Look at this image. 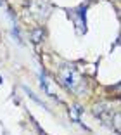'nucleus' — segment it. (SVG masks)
<instances>
[{"label": "nucleus", "mask_w": 121, "mask_h": 135, "mask_svg": "<svg viewBox=\"0 0 121 135\" xmlns=\"http://www.w3.org/2000/svg\"><path fill=\"white\" fill-rule=\"evenodd\" d=\"M61 83L71 92H81L85 87L81 76L78 75V71L73 66H64L61 69Z\"/></svg>", "instance_id": "obj_1"}, {"label": "nucleus", "mask_w": 121, "mask_h": 135, "mask_svg": "<svg viewBox=\"0 0 121 135\" xmlns=\"http://www.w3.org/2000/svg\"><path fill=\"white\" fill-rule=\"evenodd\" d=\"M73 17H74L76 26H78V31L80 33L86 31V7H80L78 11H74Z\"/></svg>", "instance_id": "obj_2"}, {"label": "nucleus", "mask_w": 121, "mask_h": 135, "mask_svg": "<svg viewBox=\"0 0 121 135\" xmlns=\"http://www.w3.org/2000/svg\"><path fill=\"white\" fill-rule=\"evenodd\" d=\"M40 35H42V31H36L35 35H33V38H35V42H40Z\"/></svg>", "instance_id": "obj_3"}, {"label": "nucleus", "mask_w": 121, "mask_h": 135, "mask_svg": "<svg viewBox=\"0 0 121 135\" xmlns=\"http://www.w3.org/2000/svg\"><path fill=\"white\" fill-rule=\"evenodd\" d=\"M0 81H2V78H0Z\"/></svg>", "instance_id": "obj_4"}]
</instances>
